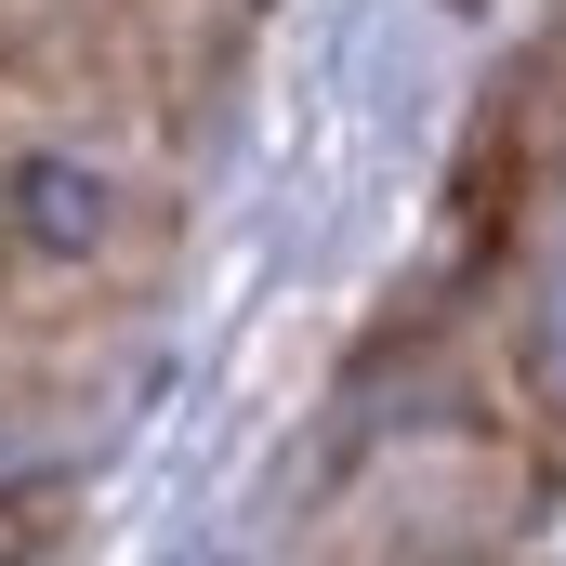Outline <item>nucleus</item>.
Wrapping results in <instances>:
<instances>
[{
  "instance_id": "f257e3e1",
  "label": "nucleus",
  "mask_w": 566,
  "mask_h": 566,
  "mask_svg": "<svg viewBox=\"0 0 566 566\" xmlns=\"http://www.w3.org/2000/svg\"><path fill=\"white\" fill-rule=\"evenodd\" d=\"M0 224L40 277H106L133 238V185L93 145H0Z\"/></svg>"
},
{
  "instance_id": "f03ea898",
  "label": "nucleus",
  "mask_w": 566,
  "mask_h": 566,
  "mask_svg": "<svg viewBox=\"0 0 566 566\" xmlns=\"http://www.w3.org/2000/svg\"><path fill=\"white\" fill-rule=\"evenodd\" d=\"M554 53H527L501 93H488V119L461 133V171H448V238H461V264L488 277L514 238H527V198H541V145H554Z\"/></svg>"
}]
</instances>
